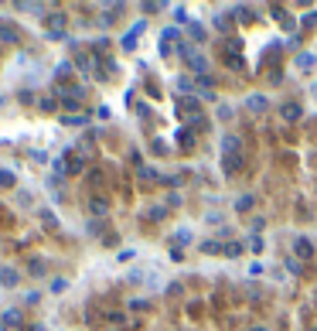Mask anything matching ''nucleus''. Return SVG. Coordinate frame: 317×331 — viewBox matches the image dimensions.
<instances>
[{"instance_id":"1","label":"nucleus","mask_w":317,"mask_h":331,"mask_svg":"<svg viewBox=\"0 0 317 331\" xmlns=\"http://www.w3.org/2000/svg\"><path fill=\"white\" fill-rule=\"evenodd\" d=\"M44 28H48L52 38H58V31L65 28V14H48V18H44Z\"/></svg>"},{"instance_id":"2","label":"nucleus","mask_w":317,"mask_h":331,"mask_svg":"<svg viewBox=\"0 0 317 331\" xmlns=\"http://www.w3.org/2000/svg\"><path fill=\"white\" fill-rule=\"evenodd\" d=\"M294 250H297V256H304V260H314L317 256V250L304 239V236H297V242H294Z\"/></svg>"},{"instance_id":"3","label":"nucleus","mask_w":317,"mask_h":331,"mask_svg":"<svg viewBox=\"0 0 317 331\" xmlns=\"http://www.w3.org/2000/svg\"><path fill=\"white\" fill-rule=\"evenodd\" d=\"M18 280H20V273L14 270V266H4V270H0V284H4V287H18Z\"/></svg>"},{"instance_id":"4","label":"nucleus","mask_w":317,"mask_h":331,"mask_svg":"<svg viewBox=\"0 0 317 331\" xmlns=\"http://www.w3.org/2000/svg\"><path fill=\"white\" fill-rule=\"evenodd\" d=\"M0 38L10 41V44H18V41H20V31L14 28V24H0Z\"/></svg>"},{"instance_id":"5","label":"nucleus","mask_w":317,"mask_h":331,"mask_svg":"<svg viewBox=\"0 0 317 331\" xmlns=\"http://www.w3.org/2000/svg\"><path fill=\"white\" fill-rule=\"evenodd\" d=\"M89 212L92 215H106L110 212V202H106V198H92V202H89Z\"/></svg>"},{"instance_id":"6","label":"nucleus","mask_w":317,"mask_h":331,"mask_svg":"<svg viewBox=\"0 0 317 331\" xmlns=\"http://www.w3.org/2000/svg\"><path fill=\"white\" fill-rule=\"evenodd\" d=\"M252 205H256V198L252 195H242V198H236V212H252Z\"/></svg>"},{"instance_id":"7","label":"nucleus","mask_w":317,"mask_h":331,"mask_svg":"<svg viewBox=\"0 0 317 331\" xmlns=\"http://www.w3.org/2000/svg\"><path fill=\"white\" fill-rule=\"evenodd\" d=\"M280 113H283V120H290V123H294V120H300V106H297V102H283Z\"/></svg>"},{"instance_id":"8","label":"nucleus","mask_w":317,"mask_h":331,"mask_svg":"<svg viewBox=\"0 0 317 331\" xmlns=\"http://www.w3.org/2000/svg\"><path fill=\"white\" fill-rule=\"evenodd\" d=\"M0 188H18V174L14 171H0Z\"/></svg>"},{"instance_id":"9","label":"nucleus","mask_w":317,"mask_h":331,"mask_svg":"<svg viewBox=\"0 0 317 331\" xmlns=\"http://www.w3.org/2000/svg\"><path fill=\"white\" fill-rule=\"evenodd\" d=\"M266 106H270V102H266L262 96H252V99H249V110H252V113H260V110L266 113Z\"/></svg>"},{"instance_id":"10","label":"nucleus","mask_w":317,"mask_h":331,"mask_svg":"<svg viewBox=\"0 0 317 331\" xmlns=\"http://www.w3.org/2000/svg\"><path fill=\"white\" fill-rule=\"evenodd\" d=\"M89 184L92 188H102V171H89Z\"/></svg>"},{"instance_id":"11","label":"nucleus","mask_w":317,"mask_h":331,"mask_svg":"<svg viewBox=\"0 0 317 331\" xmlns=\"http://www.w3.org/2000/svg\"><path fill=\"white\" fill-rule=\"evenodd\" d=\"M41 110H44V113H52V110H55V99H52V96H41Z\"/></svg>"},{"instance_id":"12","label":"nucleus","mask_w":317,"mask_h":331,"mask_svg":"<svg viewBox=\"0 0 317 331\" xmlns=\"http://www.w3.org/2000/svg\"><path fill=\"white\" fill-rule=\"evenodd\" d=\"M191 34H194L198 41H205V28H202V24H191Z\"/></svg>"},{"instance_id":"13","label":"nucleus","mask_w":317,"mask_h":331,"mask_svg":"<svg viewBox=\"0 0 317 331\" xmlns=\"http://www.w3.org/2000/svg\"><path fill=\"white\" fill-rule=\"evenodd\" d=\"M7 226H10V215L4 212V205H0V229H7Z\"/></svg>"},{"instance_id":"14","label":"nucleus","mask_w":317,"mask_h":331,"mask_svg":"<svg viewBox=\"0 0 317 331\" xmlns=\"http://www.w3.org/2000/svg\"><path fill=\"white\" fill-rule=\"evenodd\" d=\"M314 24H317V14H307V18H304V28H307V31H310Z\"/></svg>"},{"instance_id":"15","label":"nucleus","mask_w":317,"mask_h":331,"mask_svg":"<svg viewBox=\"0 0 317 331\" xmlns=\"http://www.w3.org/2000/svg\"><path fill=\"white\" fill-rule=\"evenodd\" d=\"M52 294H65V280H55L52 284Z\"/></svg>"},{"instance_id":"16","label":"nucleus","mask_w":317,"mask_h":331,"mask_svg":"<svg viewBox=\"0 0 317 331\" xmlns=\"http://www.w3.org/2000/svg\"><path fill=\"white\" fill-rule=\"evenodd\" d=\"M249 331H266V328H249Z\"/></svg>"},{"instance_id":"17","label":"nucleus","mask_w":317,"mask_h":331,"mask_svg":"<svg viewBox=\"0 0 317 331\" xmlns=\"http://www.w3.org/2000/svg\"><path fill=\"white\" fill-rule=\"evenodd\" d=\"M314 96H317V82H314Z\"/></svg>"},{"instance_id":"18","label":"nucleus","mask_w":317,"mask_h":331,"mask_svg":"<svg viewBox=\"0 0 317 331\" xmlns=\"http://www.w3.org/2000/svg\"><path fill=\"white\" fill-rule=\"evenodd\" d=\"M314 331H317V328H314Z\"/></svg>"}]
</instances>
